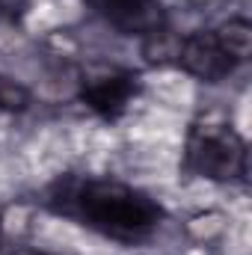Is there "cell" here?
<instances>
[{"label":"cell","mask_w":252,"mask_h":255,"mask_svg":"<svg viewBox=\"0 0 252 255\" xmlns=\"http://www.w3.org/2000/svg\"><path fill=\"white\" fill-rule=\"evenodd\" d=\"M252 54V24L235 15L217 27L193 30L178 42L175 65L202 83H223L238 68H244Z\"/></svg>","instance_id":"3"},{"label":"cell","mask_w":252,"mask_h":255,"mask_svg":"<svg viewBox=\"0 0 252 255\" xmlns=\"http://www.w3.org/2000/svg\"><path fill=\"white\" fill-rule=\"evenodd\" d=\"M42 208L125 247L145 244L166 217L163 205L145 190L101 175H60L45 187Z\"/></svg>","instance_id":"1"},{"label":"cell","mask_w":252,"mask_h":255,"mask_svg":"<svg viewBox=\"0 0 252 255\" xmlns=\"http://www.w3.org/2000/svg\"><path fill=\"white\" fill-rule=\"evenodd\" d=\"M104 24L139 42L166 27V9L160 0H83Z\"/></svg>","instance_id":"5"},{"label":"cell","mask_w":252,"mask_h":255,"mask_svg":"<svg viewBox=\"0 0 252 255\" xmlns=\"http://www.w3.org/2000/svg\"><path fill=\"white\" fill-rule=\"evenodd\" d=\"M184 172L214 184H247L250 151L238 128L223 116H199L184 139Z\"/></svg>","instance_id":"2"},{"label":"cell","mask_w":252,"mask_h":255,"mask_svg":"<svg viewBox=\"0 0 252 255\" xmlns=\"http://www.w3.org/2000/svg\"><path fill=\"white\" fill-rule=\"evenodd\" d=\"M27 9H30V0H0V18L6 21H18Z\"/></svg>","instance_id":"7"},{"label":"cell","mask_w":252,"mask_h":255,"mask_svg":"<svg viewBox=\"0 0 252 255\" xmlns=\"http://www.w3.org/2000/svg\"><path fill=\"white\" fill-rule=\"evenodd\" d=\"M30 107H33L30 89H27L21 80H15V77H9V74L0 71V113L21 116V113H27Z\"/></svg>","instance_id":"6"},{"label":"cell","mask_w":252,"mask_h":255,"mask_svg":"<svg viewBox=\"0 0 252 255\" xmlns=\"http://www.w3.org/2000/svg\"><path fill=\"white\" fill-rule=\"evenodd\" d=\"M139 74L125 65L92 63L77 74V101L104 122L122 119L130 104L139 98Z\"/></svg>","instance_id":"4"},{"label":"cell","mask_w":252,"mask_h":255,"mask_svg":"<svg viewBox=\"0 0 252 255\" xmlns=\"http://www.w3.org/2000/svg\"><path fill=\"white\" fill-rule=\"evenodd\" d=\"M9 255H54V253H45V250H33V247H18V250H12Z\"/></svg>","instance_id":"8"}]
</instances>
